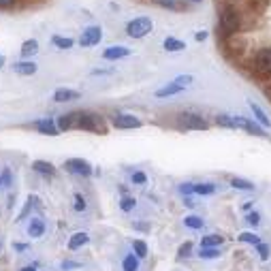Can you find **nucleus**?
Returning <instances> with one entry per match:
<instances>
[{"mask_svg": "<svg viewBox=\"0 0 271 271\" xmlns=\"http://www.w3.org/2000/svg\"><path fill=\"white\" fill-rule=\"evenodd\" d=\"M131 179H133V184H135V186H143V184H147V175H145L143 171H135Z\"/></svg>", "mask_w": 271, "mask_h": 271, "instance_id": "4c0bfd02", "label": "nucleus"}, {"mask_svg": "<svg viewBox=\"0 0 271 271\" xmlns=\"http://www.w3.org/2000/svg\"><path fill=\"white\" fill-rule=\"evenodd\" d=\"M81 92L77 90H71V88H58L54 92V101L56 103H73V101H79Z\"/></svg>", "mask_w": 271, "mask_h": 271, "instance_id": "ddd939ff", "label": "nucleus"}, {"mask_svg": "<svg viewBox=\"0 0 271 271\" xmlns=\"http://www.w3.org/2000/svg\"><path fill=\"white\" fill-rule=\"evenodd\" d=\"M164 49H167V51H184L186 43L175 39V36H167V39H164Z\"/></svg>", "mask_w": 271, "mask_h": 271, "instance_id": "5701e85b", "label": "nucleus"}, {"mask_svg": "<svg viewBox=\"0 0 271 271\" xmlns=\"http://www.w3.org/2000/svg\"><path fill=\"white\" fill-rule=\"evenodd\" d=\"M179 194H184V197H190V194H194V184L192 182H184V184H179Z\"/></svg>", "mask_w": 271, "mask_h": 271, "instance_id": "a19ab883", "label": "nucleus"}, {"mask_svg": "<svg viewBox=\"0 0 271 271\" xmlns=\"http://www.w3.org/2000/svg\"><path fill=\"white\" fill-rule=\"evenodd\" d=\"M152 28H154L152 17H137L126 24V34H129L131 39H143V36H147L152 32Z\"/></svg>", "mask_w": 271, "mask_h": 271, "instance_id": "39448f33", "label": "nucleus"}, {"mask_svg": "<svg viewBox=\"0 0 271 271\" xmlns=\"http://www.w3.org/2000/svg\"><path fill=\"white\" fill-rule=\"evenodd\" d=\"M17 0H0V9H11Z\"/></svg>", "mask_w": 271, "mask_h": 271, "instance_id": "c03bdc74", "label": "nucleus"}, {"mask_svg": "<svg viewBox=\"0 0 271 271\" xmlns=\"http://www.w3.org/2000/svg\"><path fill=\"white\" fill-rule=\"evenodd\" d=\"M60 267H62L64 271H71V269H81V267H84V263H79V261H71V259H64L62 263H60Z\"/></svg>", "mask_w": 271, "mask_h": 271, "instance_id": "f704fd0d", "label": "nucleus"}, {"mask_svg": "<svg viewBox=\"0 0 271 271\" xmlns=\"http://www.w3.org/2000/svg\"><path fill=\"white\" fill-rule=\"evenodd\" d=\"M101 39H103V28L101 26H88L79 36V45L81 47H94V45L101 43Z\"/></svg>", "mask_w": 271, "mask_h": 271, "instance_id": "0eeeda50", "label": "nucleus"}, {"mask_svg": "<svg viewBox=\"0 0 271 271\" xmlns=\"http://www.w3.org/2000/svg\"><path fill=\"white\" fill-rule=\"evenodd\" d=\"M216 192V184L212 182H203V184H194V194H201V197H209V194Z\"/></svg>", "mask_w": 271, "mask_h": 271, "instance_id": "393cba45", "label": "nucleus"}, {"mask_svg": "<svg viewBox=\"0 0 271 271\" xmlns=\"http://www.w3.org/2000/svg\"><path fill=\"white\" fill-rule=\"evenodd\" d=\"M244 212H250V209H252V201H248V203H244Z\"/></svg>", "mask_w": 271, "mask_h": 271, "instance_id": "09e8293b", "label": "nucleus"}, {"mask_svg": "<svg viewBox=\"0 0 271 271\" xmlns=\"http://www.w3.org/2000/svg\"><path fill=\"white\" fill-rule=\"evenodd\" d=\"M36 51H39V41H34V39H28V41H24V45H21V58L24 60L32 58Z\"/></svg>", "mask_w": 271, "mask_h": 271, "instance_id": "4be33fe9", "label": "nucleus"}, {"mask_svg": "<svg viewBox=\"0 0 271 271\" xmlns=\"http://www.w3.org/2000/svg\"><path fill=\"white\" fill-rule=\"evenodd\" d=\"M252 69L259 77H265V79L271 77V47H263L254 54Z\"/></svg>", "mask_w": 271, "mask_h": 271, "instance_id": "20e7f679", "label": "nucleus"}, {"mask_svg": "<svg viewBox=\"0 0 271 271\" xmlns=\"http://www.w3.org/2000/svg\"><path fill=\"white\" fill-rule=\"evenodd\" d=\"M246 222L250 224V227H259V224H261V214L259 212H248L246 214Z\"/></svg>", "mask_w": 271, "mask_h": 271, "instance_id": "58836bf2", "label": "nucleus"}, {"mask_svg": "<svg viewBox=\"0 0 271 271\" xmlns=\"http://www.w3.org/2000/svg\"><path fill=\"white\" fill-rule=\"evenodd\" d=\"M192 242H186V244H182L179 246V250H177V261H184V259H188L192 254Z\"/></svg>", "mask_w": 271, "mask_h": 271, "instance_id": "473e14b6", "label": "nucleus"}, {"mask_svg": "<svg viewBox=\"0 0 271 271\" xmlns=\"http://www.w3.org/2000/svg\"><path fill=\"white\" fill-rule=\"evenodd\" d=\"M133 252L137 254L139 259H145L147 257V244L143 242V239H135L133 242Z\"/></svg>", "mask_w": 271, "mask_h": 271, "instance_id": "2f4dec72", "label": "nucleus"}, {"mask_svg": "<svg viewBox=\"0 0 271 271\" xmlns=\"http://www.w3.org/2000/svg\"><path fill=\"white\" fill-rule=\"evenodd\" d=\"M4 62H6V60H4V56L0 54V69H2V66H4Z\"/></svg>", "mask_w": 271, "mask_h": 271, "instance_id": "603ef678", "label": "nucleus"}, {"mask_svg": "<svg viewBox=\"0 0 271 271\" xmlns=\"http://www.w3.org/2000/svg\"><path fill=\"white\" fill-rule=\"evenodd\" d=\"M13 71L17 75H34L39 71V66H36V62H32V60H21V62L13 64Z\"/></svg>", "mask_w": 271, "mask_h": 271, "instance_id": "dca6fc26", "label": "nucleus"}, {"mask_svg": "<svg viewBox=\"0 0 271 271\" xmlns=\"http://www.w3.org/2000/svg\"><path fill=\"white\" fill-rule=\"evenodd\" d=\"M265 94L269 96V101H271V86H267V88H265Z\"/></svg>", "mask_w": 271, "mask_h": 271, "instance_id": "3c124183", "label": "nucleus"}, {"mask_svg": "<svg viewBox=\"0 0 271 271\" xmlns=\"http://www.w3.org/2000/svg\"><path fill=\"white\" fill-rule=\"evenodd\" d=\"M154 2L158 6H162V9H171V11L179 9V0H154Z\"/></svg>", "mask_w": 271, "mask_h": 271, "instance_id": "c9c22d12", "label": "nucleus"}, {"mask_svg": "<svg viewBox=\"0 0 271 271\" xmlns=\"http://www.w3.org/2000/svg\"><path fill=\"white\" fill-rule=\"evenodd\" d=\"M224 244V237L222 235H216V233H209L201 239V248H220Z\"/></svg>", "mask_w": 271, "mask_h": 271, "instance_id": "412c9836", "label": "nucleus"}, {"mask_svg": "<svg viewBox=\"0 0 271 271\" xmlns=\"http://www.w3.org/2000/svg\"><path fill=\"white\" fill-rule=\"evenodd\" d=\"M77 122H79V111H71V114H62L56 124L60 131H71V129H77Z\"/></svg>", "mask_w": 271, "mask_h": 271, "instance_id": "f8f14e48", "label": "nucleus"}, {"mask_svg": "<svg viewBox=\"0 0 271 271\" xmlns=\"http://www.w3.org/2000/svg\"><path fill=\"white\" fill-rule=\"evenodd\" d=\"M135 207H137V199H135V197H129V194H124V197L120 199V209H122L124 214L133 212Z\"/></svg>", "mask_w": 271, "mask_h": 271, "instance_id": "c85d7f7f", "label": "nucleus"}, {"mask_svg": "<svg viewBox=\"0 0 271 271\" xmlns=\"http://www.w3.org/2000/svg\"><path fill=\"white\" fill-rule=\"evenodd\" d=\"M184 203H186L188 207H194V205H197V203H194V199H192V197H186V199H184Z\"/></svg>", "mask_w": 271, "mask_h": 271, "instance_id": "de8ad7c7", "label": "nucleus"}, {"mask_svg": "<svg viewBox=\"0 0 271 271\" xmlns=\"http://www.w3.org/2000/svg\"><path fill=\"white\" fill-rule=\"evenodd\" d=\"M182 86H177L175 81H171V84H167V86H162V88H158L156 90V96L158 99H167V96H173V94H179L182 92Z\"/></svg>", "mask_w": 271, "mask_h": 271, "instance_id": "6ab92c4d", "label": "nucleus"}, {"mask_svg": "<svg viewBox=\"0 0 271 271\" xmlns=\"http://www.w3.org/2000/svg\"><path fill=\"white\" fill-rule=\"evenodd\" d=\"M34 129L39 131L41 135H49V137H56V135L60 133L58 124H56V120H51V118H43V120H36V122H34Z\"/></svg>", "mask_w": 271, "mask_h": 271, "instance_id": "9d476101", "label": "nucleus"}, {"mask_svg": "<svg viewBox=\"0 0 271 271\" xmlns=\"http://www.w3.org/2000/svg\"><path fill=\"white\" fill-rule=\"evenodd\" d=\"M45 220L43 218H39V216H34V218H30L28 220V227H26V233L32 239H39V237H43L45 235Z\"/></svg>", "mask_w": 271, "mask_h": 271, "instance_id": "9b49d317", "label": "nucleus"}, {"mask_svg": "<svg viewBox=\"0 0 271 271\" xmlns=\"http://www.w3.org/2000/svg\"><path fill=\"white\" fill-rule=\"evenodd\" d=\"M111 124H114L116 129H122V131H129V129H141V126H143L141 118L133 116V114H118V116H114V120H111Z\"/></svg>", "mask_w": 271, "mask_h": 271, "instance_id": "6e6552de", "label": "nucleus"}, {"mask_svg": "<svg viewBox=\"0 0 271 271\" xmlns=\"http://www.w3.org/2000/svg\"><path fill=\"white\" fill-rule=\"evenodd\" d=\"M239 28H242V13L233 4L222 6L220 15H218V34H222L227 39V36L237 34Z\"/></svg>", "mask_w": 271, "mask_h": 271, "instance_id": "f257e3e1", "label": "nucleus"}, {"mask_svg": "<svg viewBox=\"0 0 271 271\" xmlns=\"http://www.w3.org/2000/svg\"><path fill=\"white\" fill-rule=\"evenodd\" d=\"M177 126L182 131H207L209 122L201 114H194V111H184V114L177 116Z\"/></svg>", "mask_w": 271, "mask_h": 271, "instance_id": "7ed1b4c3", "label": "nucleus"}, {"mask_svg": "<svg viewBox=\"0 0 271 271\" xmlns=\"http://www.w3.org/2000/svg\"><path fill=\"white\" fill-rule=\"evenodd\" d=\"M73 201H75V212H86L88 209V203H86V197L84 194H79V192H75V197H73Z\"/></svg>", "mask_w": 271, "mask_h": 271, "instance_id": "72a5a7b5", "label": "nucleus"}, {"mask_svg": "<svg viewBox=\"0 0 271 271\" xmlns=\"http://www.w3.org/2000/svg\"><path fill=\"white\" fill-rule=\"evenodd\" d=\"M131 54V49L126 47V45H111L103 51V58L105 60H120V58H126Z\"/></svg>", "mask_w": 271, "mask_h": 271, "instance_id": "4468645a", "label": "nucleus"}, {"mask_svg": "<svg viewBox=\"0 0 271 271\" xmlns=\"http://www.w3.org/2000/svg\"><path fill=\"white\" fill-rule=\"evenodd\" d=\"M64 169L75 173V175H81V177L94 175V167L88 160H84V158H69V160H64Z\"/></svg>", "mask_w": 271, "mask_h": 271, "instance_id": "423d86ee", "label": "nucleus"}, {"mask_svg": "<svg viewBox=\"0 0 271 271\" xmlns=\"http://www.w3.org/2000/svg\"><path fill=\"white\" fill-rule=\"evenodd\" d=\"M139 261L141 259L135 252H126L122 257V271H139V265H141Z\"/></svg>", "mask_w": 271, "mask_h": 271, "instance_id": "f3484780", "label": "nucleus"}, {"mask_svg": "<svg viewBox=\"0 0 271 271\" xmlns=\"http://www.w3.org/2000/svg\"><path fill=\"white\" fill-rule=\"evenodd\" d=\"M77 129L105 135V133H107V124H105V120H103L99 114H94V111H79Z\"/></svg>", "mask_w": 271, "mask_h": 271, "instance_id": "f03ea898", "label": "nucleus"}, {"mask_svg": "<svg viewBox=\"0 0 271 271\" xmlns=\"http://www.w3.org/2000/svg\"><path fill=\"white\" fill-rule=\"evenodd\" d=\"M233 120H235V129H242V131L250 133V135H257V137H267L265 129H263L261 124L252 122V120H248V118H244V116H237V118H233Z\"/></svg>", "mask_w": 271, "mask_h": 271, "instance_id": "1a4fd4ad", "label": "nucleus"}, {"mask_svg": "<svg viewBox=\"0 0 271 271\" xmlns=\"http://www.w3.org/2000/svg\"><path fill=\"white\" fill-rule=\"evenodd\" d=\"M190 2H201V0H190Z\"/></svg>", "mask_w": 271, "mask_h": 271, "instance_id": "864d4df0", "label": "nucleus"}, {"mask_svg": "<svg viewBox=\"0 0 271 271\" xmlns=\"http://www.w3.org/2000/svg\"><path fill=\"white\" fill-rule=\"evenodd\" d=\"M237 242H242V244H250V246H259V244H261V237L257 235V233H252V231H246V233H239Z\"/></svg>", "mask_w": 271, "mask_h": 271, "instance_id": "a878e982", "label": "nucleus"}, {"mask_svg": "<svg viewBox=\"0 0 271 271\" xmlns=\"http://www.w3.org/2000/svg\"><path fill=\"white\" fill-rule=\"evenodd\" d=\"M0 177H2V186H6V188L13 186V173H11V169H4Z\"/></svg>", "mask_w": 271, "mask_h": 271, "instance_id": "79ce46f5", "label": "nucleus"}, {"mask_svg": "<svg viewBox=\"0 0 271 271\" xmlns=\"http://www.w3.org/2000/svg\"><path fill=\"white\" fill-rule=\"evenodd\" d=\"M184 224H186L188 229H192V231H201L203 227H205V220L199 218V216H194V214H190V216L184 218Z\"/></svg>", "mask_w": 271, "mask_h": 271, "instance_id": "b1692460", "label": "nucleus"}, {"mask_svg": "<svg viewBox=\"0 0 271 271\" xmlns=\"http://www.w3.org/2000/svg\"><path fill=\"white\" fill-rule=\"evenodd\" d=\"M248 105H250V109H252V114H254V122H257V124H261L263 129H271V120L267 118V114H265V111H263V109L259 107V105L254 103V101H250Z\"/></svg>", "mask_w": 271, "mask_h": 271, "instance_id": "2eb2a0df", "label": "nucleus"}, {"mask_svg": "<svg viewBox=\"0 0 271 271\" xmlns=\"http://www.w3.org/2000/svg\"><path fill=\"white\" fill-rule=\"evenodd\" d=\"M173 81H175L177 86H182V88L186 90V88H188V86H190L192 81H194V77H192V75H179V77H175Z\"/></svg>", "mask_w": 271, "mask_h": 271, "instance_id": "e433bc0d", "label": "nucleus"}, {"mask_svg": "<svg viewBox=\"0 0 271 271\" xmlns=\"http://www.w3.org/2000/svg\"><path fill=\"white\" fill-rule=\"evenodd\" d=\"M133 227H135V229H139V231H149V227H147L145 222H135Z\"/></svg>", "mask_w": 271, "mask_h": 271, "instance_id": "a18cd8bd", "label": "nucleus"}, {"mask_svg": "<svg viewBox=\"0 0 271 271\" xmlns=\"http://www.w3.org/2000/svg\"><path fill=\"white\" fill-rule=\"evenodd\" d=\"M21 271H36V265H26V267H21Z\"/></svg>", "mask_w": 271, "mask_h": 271, "instance_id": "8fccbe9b", "label": "nucleus"}, {"mask_svg": "<svg viewBox=\"0 0 271 271\" xmlns=\"http://www.w3.org/2000/svg\"><path fill=\"white\" fill-rule=\"evenodd\" d=\"M216 124L222 126V129H235V120H233V116H229V114H218Z\"/></svg>", "mask_w": 271, "mask_h": 271, "instance_id": "7c9ffc66", "label": "nucleus"}, {"mask_svg": "<svg viewBox=\"0 0 271 271\" xmlns=\"http://www.w3.org/2000/svg\"><path fill=\"white\" fill-rule=\"evenodd\" d=\"M51 43H54L58 49H71L73 45H75V41H73V39H69V36H60V34L51 36Z\"/></svg>", "mask_w": 271, "mask_h": 271, "instance_id": "cd10ccee", "label": "nucleus"}, {"mask_svg": "<svg viewBox=\"0 0 271 271\" xmlns=\"http://www.w3.org/2000/svg\"><path fill=\"white\" fill-rule=\"evenodd\" d=\"M231 186L235 188V190H244V192L254 190V184L248 182V179H242V177H233V179H231Z\"/></svg>", "mask_w": 271, "mask_h": 271, "instance_id": "bb28decb", "label": "nucleus"}, {"mask_svg": "<svg viewBox=\"0 0 271 271\" xmlns=\"http://www.w3.org/2000/svg\"><path fill=\"white\" fill-rule=\"evenodd\" d=\"M257 254H259V257H261V261H267L269 259V254H271V248L267 246V244H259L257 246Z\"/></svg>", "mask_w": 271, "mask_h": 271, "instance_id": "ea45409f", "label": "nucleus"}, {"mask_svg": "<svg viewBox=\"0 0 271 271\" xmlns=\"http://www.w3.org/2000/svg\"><path fill=\"white\" fill-rule=\"evenodd\" d=\"M32 169L36 171V173H41V175H56V167L51 162H47V160H34L32 162Z\"/></svg>", "mask_w": 271, "mask_h": 271, "instance_id": "aec40b11", "label": "nucleus"}, {"mask_svg": "<svg viewBox=\"0 0 271 271\" xmlns=\"http://www.w3.org/2000/svg\"><path fill=\"white\" fill-rule=\"evenodd\" d=\"M199 259H205V261H212L220 257V248H199Z\"/></svg>", "mask_w": 271, "mask_h": 271, "instance_id": "c756f323", "label": "nucleus"}, {"mask_svg": "<svg viewBox=\"0 0 271 271\" xmlns=\"http://www.w3.org/2000/svg\"><path fill=\"white\" fill-rule=\"evenodd\" d=\"M88 242H90L88 233H84V231L75 233V235H71V239H69V250H79V248H84Z\"/></svg>", "mask_w": 271, "mask_h": 271, "instance_id": "a211bd4d", "label": "nucleus"}, {"mask_svg": "<svg viewBox=\"0 0 271 271\" xmlns=\"http://www.w3.org/2000/svg\"><path fill=\"white\" fill-rule=\"evenodd\" d=\"M0 248H2V242H0Z\"/></svg>", "mask_w": 271, "mask_h": 271, "instance_id": "6e6d98bb", "label": "nucleus"}, {"mask_svg": "<svg viewBox=\"0 0 271 271\" xmlns=\"http://www.w3.org/2000/svg\"><path fill=\"white\" fill-rule=\"evenodd\" d=\"M194 39H197L199 43L205 41V39H207V32H205V30H201V32H197V36H194Z\"/></svg>", "mask_w": 271, "mask_h": 271, "instance_id": "49530a36", "label": "nucleus"}, {"mask_svg": "<svg viewBox=\"0 0 271 271\" xmlns=\"http://www.w3.org/2000/svg\"><path fill=\"white\" fill-rule=\"evenodd\" d=\"M28 244H21V242H13V250H17V252H26L28 250Z\"/></svg>", "mask_w": 271, "mask_h": 271, "instance_id": "37998d69", "label": "nucleus"}, {"mask_svg": "<svg viewBox=\"0 0 271 271\" xmlns=\"http://www.w3.org/2000/svg\"><path fill=\"white\" fill-rule=\"evenodd\" d=\"M0 186H2V177H0Z\"/></svg>", "mask_w": 271, "mask_h": 271, "instance_id": "5fc2aeb1", "label": "nucleus"}]
</instances>
